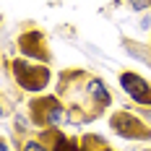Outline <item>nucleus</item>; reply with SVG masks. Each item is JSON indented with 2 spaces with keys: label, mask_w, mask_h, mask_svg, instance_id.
I'll return each mask as SVG.
<instances>
[{
  "label": "nucleus",
  "mask_w": 151,
  "mask_h": 151,
  "mask_svg": "<svg viewBox=\"0 0 151 151\" xmlns=\"http://www.w3.org/2000/svg\"><path fill=\"white\" fill-rule=\"evenodd\" d=\"M11 73H13L16 83L24 91H31V94H42L50 86V70H47L45 63L29 60V58H16Z\"/></svg>",
  "instance_id": "obj_1"
},
{
  "label": "nucleus",
  "mask_w": 151,
  "mask_h": 151,
  "mask_svg": "<svg viewBox=\"0 0 151 151\" xmlns=\"http://www.w3.org/2000/svg\"><path fill=\"white\" fill-rule=\"evenodd\" d=\"M29 112H31V120L42 128H60L70 120V109L63 104L58 96H42V99H34L29 104Z\"/></svg>",
  "instance_id": "obj_2"
},
{
  "label": "nucleus",
  "mask_w": 151,
  "mask_h": 151,
  "mask_svg": "<svg viewBox=\"0 0 151 151\" xmlns=\"http://www.w3.org/2000/svg\"><path fill=\"white\" fill-rule=\"evenodd\" d=\"M109 128L117 133L120 138L125 141H149L151 138V130L146 128V122L141 120L138 115L128 112V109H120L109 117Z\"/></svg>",
  "instance_id": "obj_3"
},
{
  "label": "nucleus",
  "mask_w": 151,
  "mask_h": 151,
  "mask_svg": "<svg viewBox=\"0 0 151 151\" xmlns=\"http://www.w3.org/2000/svg\"><path fill=\"white\" fill-rule=\"evenodd\" d=\"M117 81H120L122 94H128L130 102H136L141 107H151V83L143 76L133 73V70H125V73L117 76Z\"/></svg>",
  "instance_id": "obj_4"
},
{
  "label": "nucleus",
  "mask_w": 151,
  "mask_h": 151,
  "mask_svg": "<svg viewBox=\"0 0 151 151\" xmlns=\"http://www.w3.org/2000/svg\"><path fill=\"white\" fill-rule=\"evenodd\" d=\"M83 96L89 99V104L94 109H107V107L112 104V94L107 89V83L102 78H96V76H89L83 81Z\"/></svg>",
  "instance_id": "obj_5"
},
{
  "label": "nucleus",
  "mask_w": 151,
  "mask_h": 151,
  "mask_svg": "<svg viewBox=\"0 0 151 151\" xmlns=\"http://www.w3.org/2000/svg\"><path fill=\"white\" fill-rule=\"evenodd\" d=\"M52 151H86L83 143H78L76 138H68V136H52Z\"/></svg>",
  "instance_id": "obj_6"
},
{
  "label": "nucleus",
  "mask_w": 151,
  "mask_h": 151,
  "mask_svg": "<svg viewBox=\"0 0 151 151\" xmlns=\"http://www.w3.org/2000/svg\"><path fill=\"white\" fill-rule=\"evenodd\" d=\"M21 151H52V146L47 141H39V138H26Z\"/></svg>",
  "instance_id": "obj_7"
},
{
  "label": "nucleus",
  "mask_w": 151,
  "mask_h": 151,
  "mask_svg": "<svg viewBox=\"0 0 151 151\" xmlns=\"http://www.w3.org/2000/svg\"><path fill=\"white\" fill-rule=\"evenodd\" d=\"M13 122H16V133H29V117L24 115V112H16L13 115Z\"/></svg>",
  "instance_id": "obj_8"
},
{
  "label": "nucleus",
  "mask_w": 151,
  "mask_h": 151,
  "mask_svg": "<svg viewBox=\"0 0 151 151\" xmlns=\"http://www.w3.org/2000/svg\"><path fill=\"white\" fill-rule=\"evenodd\" d=\"M130 5H133V11H146L149 8V0H130Z\"/></svg>",
  "instance_id": "obj_9"
},
{
  "label": "nucleus",
  "mask_w": 151,
  "mask_h": 151,
  "mask_svg": "<svg viewBox=\"0 0 151 151\" xmlns=\"http://www.w3.org/2000/svg\"><path fill=\"white\" fill-rule=\"evenodd\" d=\"M141 117L151 122V107H143V109H141Z\"/></svg>",
  "instance_id": "obj_10"
},
{
  "label": "nucleus",
  "mask_w": 151,
  "mask_h": 151,
  "mask_svg": "<svg viewBox=\"0 0 151 151\" xmlns=\"http://www.w3.org/2000/svg\"><path fill=\"white\" fill-rule=\"evenodd\" d=\"M86 151H89V149H86ZM96 151H112V149H96Z\"/></svg>",
  "instance_id": "obj_11"
},
{
  "label": "nucleus",
  "mask_w": 151,
  "mask_h": 151,
  "mask_svg": "<svg viewBox=\"0 0 151 151\" xmlns=\"http://www.w3.org/2000/svg\"><path fill=\"white\" fill-rule=\"evenodd\" d=\"M133 151H151V149H133Z\"/></svg>",
  "instance_id": "obj_12"
}]
</instances>
